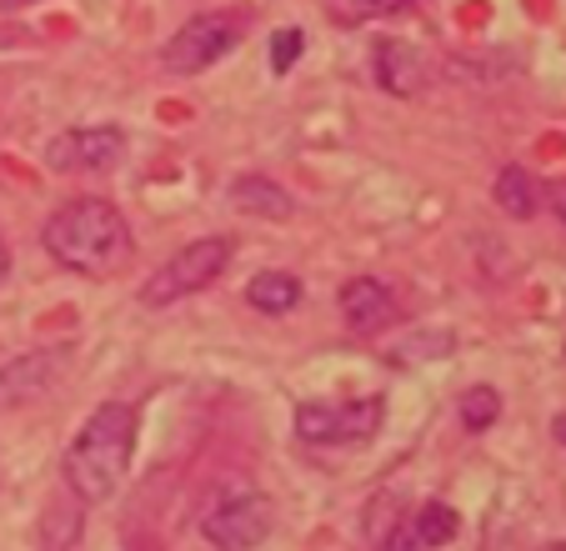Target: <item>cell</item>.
<instances>
[{
    "label": "cell",
    "mask_w": 566,
    "mask_h": 551,
    "mask_svg": "<svg viewBox=\"0 0 566 551\" xmlns=\"http://www.w3.org/2000/svg\"><path fill=\"white\" fill-rule=\"evenodd\" d=\"M136 432H140V416L130 402H101L81 422L71 451L61 461L65 487H71V497L81 507H101V501H111L120 491V481L130 471V456H136Z\"/></svg>",
    "instance_id": "obj_1"
},
{
    "label": "cell",
    "mask_w": 566,
    "mask_h": 551,
    "mask_svg": "<svg viewBox=\"0 0 566 551\" xmlns=\"http://www.w3.org/2000/svg\"><path fill=\"white\" fill-rule=\"evenodd\" d=\"M41 241L65 271H81V276H111L130 261L126 216L111 201H96V196L61 206V211L45 221Z\"/></svg>",
    "instance_id": "obj_2"
},
{
    "label": "cell",
    "mask_w": 566,
    "mask_h": 551,
    "mask_svg": "<svg viewBox=\"0 0 566 551\" xmlns=\"http://www.w3.org/2000/svg\"><path fill=\"white\" fill-rule=\"evenodd\" d=\"M226 261H231V241H226V236H206V241L181 246V251L140 287V301H146V306H176V301L211 287L216 276L226 271Z\"/></svg>",
    "instance_id": "obj_3"
},
{
    "label": "cell",
    "mask_w": 566,
    "mask_h": 551,
    "mask_svg": "<svg viewBox=\"0 0 566 551\" xmlns=\"http://www.w3.org/2000/svg\"><path fill=\"white\" fill-rule=\"evenodd\" d=\"M271 527H276V501L251 487L216 497L211 511L201 517V537L211 541L216 551H251L271 537Z\"/></svg>",
    "instance_id": "obj_4"
},
{
    "label": "cell",
    "mask_w": 566,
    "mask_h": 551,
    "mask_svg": "<svg viewBox=\"0 0 566 551\" xmlns=\"http://www.w3.org/2000/svg\"><path fill=\"white\" fill-rule=\"evenodd\" d=\"M386 422L381 396H356V402H301L296 436L311 446H356L371 441Z\"/></svg>",
    "instance_id": "obj_5"
},
{
    "label": "cell",
    "mask_w": 566,
    "mask_h": 551,
    "mask_svg": "<svg viewBox=\"0 0 566 551\" xmlns=\"http://www.w3.org/2000/svg\"><path fill=\"white\" fill-rule=\"evenodd\" d=\"M235 41H241V21L226 11H206V15H191V21L166 41L160 61H166V71H176V75H196V71L221 61Z\"/></svg>",
    "instance_id": "obj_6"
},
{
    "label": "cell",
    "mask_w": 566,
    "mask_h": 551,
    "mask_svg": "<svg viewBox=\"0 0 566 551\" xmlns=\"http://www.w3.org/2000/svg\"><path fill=\"white\" fill-rule=\"evenodd\" d=\"M126 156V131L120 126H86V131H61L45 146V166L61 176H106Z\"/></svg>",
    "instance_id": "obj_7"
},
{
    "label": "cell",
    "mask_w": 566,
    "mask_h": 551,
    "mask_svg": "<svg viewBox=\"0 0 566 551\" xmlns=\"http://www.w3.org/2000/svg\"><path fill=\"white\" fill-rule=\"evenodd\" d=\"M65 351H25L0 372V406H25L35 396H45V386L61 376Z\"/></svg>",
    "instance_id": "obj_8"
},
{
    "label": "cell",
    "mask_w": 566,
    "mask_h": 551,
    "mask_svg": "<svg viewBox=\"0 0 566 551\" xmlns=\"http://www.w3.org/2000/svg\"><path fill=\"white\" fill-rule=\"evenodd\" d=\"M342 316L356 336H376V331H386L396 321V297L376 276H356V281L342 287Z\"/></svg>",
    "instance_id": "obj_9"
},
{
    "label": "cell",
    "mask_w": 566,
    "mask_h": 551,
    "mask_svg": "<svg viewBox=\"0 0 566 551\" xmlns=\"http://www.w3.org/2000/svg\"><path fill=\"white\" fill-rule=\"evenodd\" d=\"M371 65H376V85L391 91V96H417L421 81H427V61L407 41H376Z\"/></svg>",
    "instance_id": "obj_10"
},
{
    "label": "cell",
    "mask_w": 566,
    "mask_h": 551,
    "mask_svg": "<svg viewBox=\"0 0 566 551\" xmlns=\"http://www.w3.org/2000/svg\"><path fill=\"white\" fill-rule=\"evenodd\" d=\"M231 206L247 216H266V221H286L296 211V201L286 196V186H276L271 176H235L231 180Z\"/></svg>",
    "instance_id": "obj_11"
},
{
    "label": "cell",
    "mask_w": 566,
    "mask_h": 551,
    "mask_svg": "<svg viewBox=\"0 0 566 551\" xmlns=\"http://www.w3.org/2000/svg\"><path fill=\"white\" fill-rule=\"evenodd\" d=\"M496 206H502L512 221H532V216L542 211V180L526 166H506L502 176H496Z\"/></svg>",
    "instance_id": "obj_12"
},
{
    "label": "cell",
    "mask_w": 566,
    "mask_h": 551,
    "mask_svg": "<svg viewBox=\"0 0 566 551\" xmlns=\"http://www.w3.org/2000/svg\"><path fill=\"white\" fill-rule=\"evenodd\" d=\"M247 301L261 311V316H286V311L301 306V276L291 271H261L247 287Z\"/></svg>",
    "instance_id": "obj_13"
},
{
    "label": "cell",
    "mask_w": 566,
    "mask_h": 551,
    "mask_svg": "<svg viewBox=\"0 0 566 551\" xmlns=\"http://www.w3.org/2000/svg\"><path fill=\"white\" fill-rule=\"evenodd\" d=\"M407 527H411V537H417L427 551H441L447 541H457L461 517H457V507H447V501H427V507H421Z\"/></svg>",
    "instance_id": "obj_14"
},
{
    "label": "cell",
    "mask_w": 566,
    "mask_h": 551,
    "mask_svg": "<svg viewBox=\"0 0 566 551\" xmlns=\"http://www.w3.org/2000/svg\"><path fill=\"white\" fill-rule=\"evenodd\" d=\"M411 0H326V15L336 25H366V21H381V15L407 11Z\"/></svg>",
    "instance_id": "obj_15"
},
{
    "label": "cell",
    "mask_w": 566,
    "mask_h": 551,
    "mask_svg": "<svg viewBox=\"0 0 566 551\" xmlns=\"http://www.w3.org/2000/svg\"><path fill=\"white\" fill-rule=\"evenodd\" d=\"M457 412H461V426H467V432H486V426L502 416V396H496L492 386H471V392L457 402Z\"/></svg>",
    "instance_id": "obj_16"
},
{
    "label": "cell",
    "mask_w": 566,
    "mask_h": 551,
    "mask_svg": "<svg viewBox=\"0 0 566 551\" xmlns=\"http://www.w3.org/2000/svg\"><path fill=\"white\" fill-rule=\"evenodd\" d=\"M301 51H306V35H301L296 25H286V31H276V35H271V71H276V75H286L291 65L301 61Z\"/></svg>",
    "instance_id": "obj_17"
},
{
    "label": "cell",
    "mask_w": 566,
    "mask_h": 551,
    "mask_svg": "<svg viewBox=\"0 0 566 551\" xmlns=\"http://www.w3.org/2000/svg\"><path fill=\"white\" fill-rule=\"evenodd\" d=\"M386 551H427V547H421V541L411 537V527H401V531L391 537V547H386Z\"/></svg>",
    "instance_id": "obj_18"
},
{
    "label": "cell",
    "mask_w": 566,
    "mask_h": 551,
    "mask_svg": "<svg viewBox=\"0 0 566 551\" xmlns=\"http://www.w3.org/2000/svg\"><path fill=\"white\" fill-rule=\"evenodd\" d=\"M552 211L562 216V226H566V186H556V191H552Z\"/></svg>",
    "instance_id": "obj_19"
},
{
    "label": "cell",
    "mask_w": 566,
    "mask_h": 551,
    "mask_svg": "<svg viewBox=\"0 0 566 551\" xmlns=\"http://www.w3.org/2000/svg\"><path fill=\"white\" fill-rule=\"evenodd\" d=\"M552 436H556V446H566V412L552 422Z\"/></svg>",
    "instance_id": "obj_20"
},
{
    "label": "cell",
    "mask_w": 566,
    "mask_h": 551,
    "mask_svg": "<svg viewBox=\"0 0 566 551\" xmlns=\"http://www.w3.org/2000/svg\"><path fill=\"white\" fill-rule=\"evenodd\" d=\"M6 271H11V251H6V241H0V281H6Z\"/></svg>",
    "instance_id": "obj_21"
},
{
    "label": "cell",
    "mask_w": 566,
    "mask_h": 551,
    "mask_svg": "<svg viewBox=\"0 0 566 551\" xmlns=\"http://www.w3.org/2000/svg\"><path fill=\"white\" fill-rule=\"evenodd\" d=\"M542 551H566V547H562V541H552V547H542Z\"/></svg>",
    "instance_id": "obj_22"
}]
</instances>
